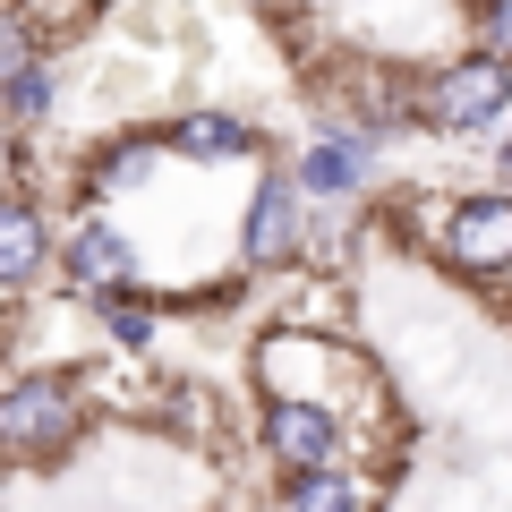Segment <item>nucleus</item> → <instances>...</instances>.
I'll return each mask as SVG.
<instances>
[{"instance_id":"39448f33","label":"nucleus","mask_w":512,"mask_h":512,"mask_svg":"<svg viewBox=\"0 0 512 512\" xmlns=\"http://www.w3.org/2000/svg\"><path fill=\"white\" fill-rule=\"evenodd\" d=\"M299 197H308V188H299V171H291V180H282V171H274V180H256V197H248V231H239V256H248L256 274L299 256V239H308Z\"/></svg>"},{"instance_id":"0eeeda50","label":"nucleus","mask_w":512,"mask_h":512,"mask_svg":"<svg viewBox=\"0 0 512 512\" xmlns=\"http://www.w3.org/2000/svg\"><path fill=\"white\" fill-rule=\"evenodd\" d=\"M367 171H376L367 128H333V137H316V146L299 154V188H308V197H359Z\"/></svg>"},{"instance_id":"f8f14e48","label":"nucleus","mask_w":512,"mask_h":512,"mask_svg":"<svg viewBox=\"0 0 512 512\" xmlns=\"http://www.w3.org/2000/svg\"><path fill=\"white\" fill-rule=\"evenodd\" d=\"M163 154L171 146H146V137H137V146H111L103 163H94V188H103V197H128V188H146L154 171H163Z\"/></svg>"},{"instance_id":"4468645a","label":"nucleus","mask_w":512,"mask_h":512,"mask_svg":"<svg viewBox=\"0 0 512 512\" xmlns=\"http://www.w3.org/2000/svg\"><path fill=\"white\" fill-rule=\"evenodd\" d=\"M478 52L512 60V0H487V9H478Z\"/></svg>"},{"instance_id":"9b49d317","label":"nucleus","mask_w":512,"mask_h":512,"mask_svg":"<svg viewBox=\"0 0 512 512\" xmlns=\"http://www.w3.org/2000/svg\"><path fill=\"white\" fill-rule=\"evenodd\" d=\"M43 274V214L35 197H9L0 205V291H26Z\"/></svg>"},{"instance_id":"6e6552de","label":"nucleus","mask_w":512,"mask_h":512,"mask_svg":"<svg viewBox=\"0 0 512 512\" xmlns=\"http://www.w3.org/2000/svg\"><path fill=\"white\" fill-rule=\"evenodd\" d=\"M0 86H9V120L35 128L43 111H52V69L35 60V43H26V18L0 26Z\"/></svg>"},{"instance_id":"423d86ee","label":"nucleus","mask_w":512,"mask_h":512,"mask_svg":"<svg viewBox=\"0 0 512 512\" xmlns=\"http://www.w3.org/2000/svg\"><path fill=\"white\" fill-rule=\"evenodd\" d=\"M60 265H69V291H86L94 308H103V299H120L128 274H137L128 239L111 231L103 214H77V222H69V248H60Z\"/></svg>"},{"instance_id":"f03ea898","label":"nucleus","mask_w":512,"mask_h":512,"mask_svg":"<svg viewBox=\"0 0 512 512\" xmlns=\"http://www.w3.org/2000/svg\"><path fill=\"white\" fill-rule=\"evenodd\" d=\"M77 427H86V402H77L69 376H18L9 393H0V436H9V453H18V461L69 453Z\"/></svg>"},{"instance_id":"2eb2a0df","label":"nucleus","mask_w":512,"mask_h":512,"mask_svg":"<svg viewBox=\"0 0 512 512\" xmlns=\"http://www.w3.org/2000/svg\"><path fill=\"white\" fill-rule=\"evenodd\" d=\"M265 9H274V0H265Z\"/></svg>"},{"instance_id":"f257e3e1","label":"nucleus","mask_w":512,"mask_h":512,"mask_svg":"<svg viewBox=\"0 0 512 512\" xmlns=\"http://www.w3.org/2000/svg\"><path fill=\"white\" fill-rule=\"evenodd\" d=\"M350 402H325V393H265V453L282 470H342L350 461Z\"/></svg>"},{"instance_id":"ddd939ff","label":"nucleus","mask_w":512,"mask_h":512,"mask_svg":"<svg viewBox=\"0 0 512 512\" xmlns=\"http://www.w3.org/2000/svg\"><path fill=\"white\" fill-rule=\"evenodd\" d=\"M103 333L120 350H146L154 342V308H146V299H103Z\"/></svg>"},{"instance_id":"1a4fd4ad","label":"nucleus","mask_w":512,"mask_h":512,"mask_svg":"<svg viewBox=\"0 0 512 512\" xmlns=\"http://www.w3.org/2000/svg\"><path fill=\"white\" fill-rule=\"evenodd\" d=\"M163 146L180 154V163H239V154H256L248 120H231V111H188V120L163 128Z\"/></svg>"},{"instance_id":"20e7f679","label":"nucleus","mask_w":512,"mask_h":512,"mask_svg":"<svg viewBox=\"0 0 512 512\" xmlns=\"http://www.w3.org/2000/svg\"><path fill=\"white\" fill-rule=\"evenodd\" d=\"M419 111L436 128H495L512 111V60L470 52V60H453V69H436L419 86Z\"/></svg>"},{"instance_id":"7ed1b4c3","label":"nucleus","mask_w":512,"mask_h":512,"mask_svg":"<svg viewBox=\"0 0 512 512\" xmlns=\"http://www.w3.org/2000/svg\"><path fill=\"white\" fill-rule=\"evenodd\" d=\"M427 239L461 274H512V197H453L427 205Z\"/></svg>"},{"instance_id":"9d476101","label":"nucleus","mask_w":512,"mask_h":512,"mask_svg":"<svg viewBox=\"0 0 512 512\" xmlns=\"http://www.w3.org/2000/svg\"><path fill=\"white\" fill-rule=\"evenodd\" d=\"M282 512H376V478H359L350 461L342 470H299L282 487Z\"/></svg>"}]
</instances>
